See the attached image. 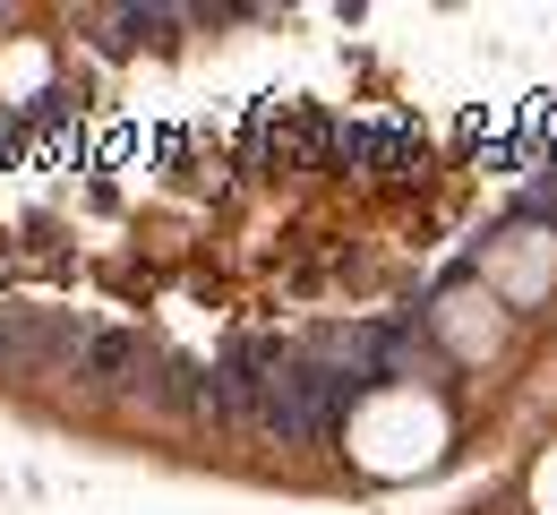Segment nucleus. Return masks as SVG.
Segmentation results:
<instances>
[{"label": "nucleus", "mask_w": 557, "mask_h": 515, "mask_svg": "<svg viewBox=\"0 0 557 515\" xmlns=\"http://www.w3.org/2000/svg\"><path fill=\"white\" fill-rule=\"evenodd\" d=\"M344 439H351V455H360L369 473H412V464H429V455L446 446V413L404 387V395H377Z\"/></svg>", "instance_id": "nucleus-1"}, {"label": "nucleus", "mask_w": 557, "mask_h": 515, "mask_svg": "<svg viewBox=\"0 0 557 515\" xmlns=\"http://www.w3.org/2000/svg\"><path fill=\"white\" fill-rule=\"evenodd\" d=\"M532 507H541V515H557V446L541 455V473H532Z\"/></svg>", "instance_id": "nucleus-2"}]
</instances>
